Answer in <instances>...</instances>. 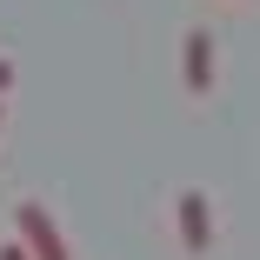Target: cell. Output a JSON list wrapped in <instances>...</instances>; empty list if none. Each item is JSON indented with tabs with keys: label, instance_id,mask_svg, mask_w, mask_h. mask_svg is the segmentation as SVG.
I'll return each mask as SVG.
<instances>
[{
	"label": "cell",
	"instance_id": "obj_4",
	"mask_svg": "<svg viewBox=\"0 0 260 260\" xmlns=\"http://www.w3.org/2000/svg\"><path fill=\"white\" fill-rule=\"evenodd\" d=\"M0 260H34V253H27L20 240H0Z\"/></svg>",
	"mask_w": 260,
	"mask_h": 260
},
{
	"label": "cell",
	"instance_id": "obj_6",
	"mask_svg": "<svg viewBox=\"0 0 260 260\" xmlns=\"http://www.w3.org/2000/svg\"><path fill=\"white\" fill-rule=\"evenodd\" d=\"M0 114H7V107H0Z\"/></svg>",
	"mask_w": 260,
	"mask_h": 260
},
{
	"label": "cell",
	"instance_id": "obj_3",
	"mask_svg": "<svg viewBox=\"0 0 260 260\" xmlns=\"http://www.w3.org/2000/svg\"><path fill=\"white\" fill-rule=\"evenodd\" d=\"M180 87L193 100L214 93V34L207 27H187V40H180Z\"/></svg>",
	"mask_w": 260,
	"mask_h": 260
},
{
	"label": "cell",
	"instance_id": "obj_2",
	"mask_svg": "<svg viewBox=\"0 0 260 260\" xmlns=\"http://www.w3.org/2000/svg\"><path fill=\"white\" fill-rule=\"evenodd\" d=\"M174 227H180V247L200 260V253H214V200H207L200 187H180L174 193Z\"/></svg>",
	"mask_w": 260,
	"mask_h": 260
},
{
	"label": "cell",
	"instance_id": "obj_5",
	"mask_svg": "<svg viewBox=\"0 0 260 260\" xmlns=\"http://www.w3.org/2000/svg\"><path fill=\"white\" fill-rule=\"evenodd\" d=\"M7 87H14V60L0 54V100H7Z\"/></svg>",
	"mask_w": 260,
	"mask_h": 260
},
{
	"label": "cell",
	"instance_id": "obj_1",
	"mask_svg": "<svg viewBox=\"0 0 260 260\" xmlns=\"http://www.w3.org/2000/svg\"><path fill=\"white\" fill-rule=\"evenodd\" d=\"M14 227H20L14 240H20V247H27L34 260H74V247H67V234L54 227V214H47L40 200H20V207H14Z\"/></svg>",
	"mask_w": 260,
	"mask_h": 260
}]
</instances>
